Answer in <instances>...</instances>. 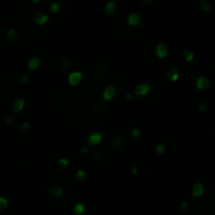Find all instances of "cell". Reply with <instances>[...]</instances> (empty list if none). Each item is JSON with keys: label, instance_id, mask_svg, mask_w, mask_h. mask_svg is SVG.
Segmentation results:
<instances>
[{"label": "cell", "instance_id": "obj_31", "mask_svg": "<svg viewBox=\"0 0 215 215\" xmlns=\"http://www.w3.org/2000/svg\"><path fill=\"white\" fill-rule=\"evenodd\" d=\"M206 110H207V106L204 105V104H201V105H199V107H197V111H199V113H204Z\"/></svg>", "mask_w": 215, "mask_h": 215}, {"label": "cell", "instance_id": "obj_13", "mask_svg": "<svg viewBox=\"0 0 215 215\" xmlns=\"http://www.w3.org/2000/svg\"><path fill=\"white\" fill-rule=\"evenodd\" d=\"M167 78L170 80L171 82H176L179 79V74L178 70L174 67H171L167 70Z\"/></svg>", "mask_w": 215, "mask_h": 215}, {"label": "cell", "instance_id": "obj_28", "mask_svg": "<svg viewBox=\"0 0 215 215\" xmlns=\"http://www.w3.org/2000/svg\"><path fill=\"white\" fill-rule=\"evenodd\" d=\"M113 145L115 146V147H117V148H120V147H122V145H123V142L121 141L120 139H115L113 140Z\"/></svg>", "mask_w": 215, "mask_h": 215}, {"label": "cell", "instance_id": "obj_19", "mask_svg": "<svg viewBox=\"0 0 215 215\" xmlns=\"http://www.w3.org/2000/svg\"><path fill=\"white\" fill-rule=\"evenodd\" d=\"M154 150H156V152L158 153V154H165L166 153V146L163 143H158L156 146H154Z\"/></svg>", "mask_w": 215, "mask_h": 215}, {"label": "cell", "instance_id": "obj_35", "mask_svg": "<svg viewBox=\"0 0 215 215\" xmlns=\"http://www.w3.org/2000/svg\"><path fill=\"white\" fill-rule=\"evenodd\" d=\"M143 1L146 3V4H151V3L153 2V0H143Z\"/></svg>", "mask_w": 215, "mask_h": 215}, {"label": "cell", "instance_id": "obj_5", "mask_svg": "<svg viewBox=\"0 0 215 215\" xmlns=\"http://www.w3.org/2000/svg\"><path fill=\"white\" fill-rule=\"evenodd\" d=\"M117 95V88L115 85H108L103 91V98L106 101H111Z\"/></svg>", "mask_w": 215, "mask_h": 215}, {"label": "cell", "instance_id": "obj_7", "mask_svg": "<svg viewBox=\"0 0 215 215\" xmlns=\"http://www.w3.org/2000/svg\"><path fill=\"white\" fill-rule=\"evenodd\" d=\"M48 19L49 18H48L47 15L42 12H36L34 14V21H35L36 24H38V25H44V24H46Z\"/></svg>", "mask_w": 215, "mask_h": 215}, {"label": "cell", "instance_id": "obj_27", "mask_svg": "<svg viewBox=\"0 0 215 215\" xmlns=\"http://www.w3.org/2000/svg\"><path fill=\"white\" fill-rule=\"evenodd\" d=\"M20 128L23 130V131H29V129H31V124L29 123H27V122H24V123H22L21 124V126H20Z\"/></svg>", "mask_w": 215, "mask_h": 215}, {"label": "cell", "instance_id": "obj_25", "mask_svg": "<svg viewBox=\"0 0 215 215\" xmlns=\"http://www.w3.org/2000/svg\"><path fill=\"white\" fill-rule=\"evenodd\" d=\"M31 79V77H29V74H22V76L20 77V82L22 84H27Z\"/></svg>", "mask_w": 215, "mask_h": 215}, {"label": "cell", "instance_id": "obj_29", "mask_svg": "<svg viewBox=\"0 0 215 215\" xmlns=\"http://www.w3.org/2000/svg\"><path fill=\"white\" fill-rule=\"evenodd\" d=\"M87 151H88V147H87V146H83V147L80 149L79 153L81 154V156H84V154H86V153H87Z\"/></svg>", "mask_w": 215, "mask_h": 215}, {"label": "cell", "instance_id": "obj_24", "mask_svg": "<svg viewBox=\"0 0 215 215\" xmlns=\"http://www.w3.org/2000/svg\"><path fill=\"white\" fill-rule=\"evenodd\" d=\"M130 134H131L132 139H133V140L139 139L140 136H141V130H140L139 128H136V127H134V128H132V129H131V132H130Z\"/></svg>", "mask_w": 215, "mask_h": 215}, {"label": "cell", "instance_id": "obj_16", "mask_svg": "<svg viewBox=\"0 0 215 215\" xmlns=\"http://www.w3.org/2000/svg\"><path fill=\"white\" fill-rule=\"evenodd\" d=\"M52 194L55 199H60L63 195V189L60 186H54L52 189Z\"/></svg>", "mask_w": 215, "mask_h": 215}, {"label": "cell", "instance_id": "obj_20", "mask_svg": "<svg viewBox=\"0 0 215 215\" xmlns=\"http://www.w3.org/2000/svg\"><path fill=\"white\" fill-rule=\"evenodd\" d=\"M68 165H70V161L65 158H60V160L58 161V166H59L60 169H62V170L66 169V168L68 167Z\"/></svg>", "mask_w": 215, "mask_h": 215}, {"label": "cell", "instance_id": "obj_32", "mask_svg": "<svg viewBox=\"0 0 215 215\" xmlns=\"http://www.w3.org/2000/svg\"><path fill=\"white\" fill-rule=\"evenodd\" d=\"M131 173L133 175H136L138 174V172H139V170H138V168H136V166H131Z\"/></svg>", "mask_w": 215, "mask_h": 215}, {"label": "cell", "instance_id": "obj_33", "mask_svg": "<svg viewBox=\"0 0 215 215\" xmlns=\"http://www.w3.org/2000/svg\"><path fill=\"white\" fill-rule=\"evenodd\" d=\"M133 98H134V96L133 95H131V93H127L126 95V100L127 101H132L133 100Z\"/></svg>", "mask_w": 215, "mask_h": 215}, {"label": "cell", "instance_id": "obj_22", "mask_svg": "<svg viewBox=\"0 0 215 215\" xmlns=\"http://www.w3.org/2000/svg\"><path fill=\"white\" fill-rule=\"evenodd\" d=\"M201 11H203V12L208 13L209 11L211 10V4H210V2L203 0V1L201 2Z\"/></svg>", "mask_w": 215, "mask_h": 215}, {"label": "cell", "instance_id": "obj_21", "mask_svg": "<svg viewBox=\"0 0 215 215\" xmlns=\"http://www.w3.org/2000/svg\"><path fill=\"white\" fill-rule=\"evenodd\" d=\"M49 11L53 14H57L58 12L60 11V4L59 2H57V1H54V2L50 3L49 5Z\"/></svg>", "mask_w": 215, "mask_h": 215}, {"label": "cell", "instance_id": "obj_30", "mask_svg": "<svg viewBox=\"0 0 215 215\" xmlns=\"http://www.w3.org/2000/svg\"><path fill=\"white\" fill-rule=\"evenodd\" d=\"M188 207H189V205H188V203H187V201H183V203L181 204V206H179L181 210H183V211H186L187 209H188Z\"/></svg>", "mask_w": 215, "mask_h": 215}, {"label": "cell", "instance_id": "obj_6", "mask_svg": "<svg viewBox=\"0 0 215 215\" xmlns=\"http://www.w3.org/2000/svg\"><path fill=\"white\" fill-rule=\"evenodd\" d=\"M169 54V50H168L167 45H165L164 43H160L158 44L156 47V55L158 59H165L166 57Z\"/></svg>", "mask_w": 215, "mask_h": 215}, {"label": "cell", "instance_id": "obj_1", "mask_svg": "<svg viewBox=\"0 0 215 215\" xmlns=\"http://www.w3.org/2000/svg\"><path fill=\"white\" fill-rule=\"evenodd\" d=\"M195 86L199 90H201V91L207 90V89L210 88L211 81L208 79V78H206V77H204V76H201L195 80Z\"/></svg>", "mask_w": 215, "mask_h": 215}, {"label": "cell", "instance_id": "obj_10", "mask_svg": "<svg viewBox=\"0 0 215 215\" xmlns=\"http://www.w3.org/2000/svg\"><path fill=\"white\" fill-rule=\"evenodd\" d=\"M205 192V188H204L203 184L201 183H196V184L193 185L192 187V195L195 196V197H199L201 196Z\"/></svg>", "mask_w": 215, "mask_h": 215}, {"label": "cell", "instance_id": "obj_23", "mask_svg": "<svg viewBox=\"0 0 215 215\" xmlns=\"http://www.w3.org/2000/svg\"><path fill=\"white\" fill-rule=\"evenodd\" d=\"M9 207V201H7L6 199L0 196V211H3Z\"/></svg>", "mask_w": 215, "mask_h": 215}, {"label": "cell", "instance_id": "obj_14", "mask_svg": "<svg viewBox=\"0 0 215 215\" xmlns=\"http://www.w3.org/2000/svg\"><path fill=\"white\" fill-rule=\"evenodd\" d=\"M117 4H115V1H108L105 5V12L107 13L108 15H113L115 14L117 12Z\"/></svg>", "mask_w": 215, "mask_h": 215}, {"label": "cell", "instance_id": "obj_2", "mask_svg": "<svg viewBox=\"0 0 215 215\" xmlns=\"http://www.w3.org/2000/svg\"><path fill=\"white\" fill-rule=\"evenodd\" d=\"M151 86L149 83H141L136 86L134 89V95L138 97H144L150 91Z\"/></svg>", "mask_w": 215, "mask_h": 215}, {"label": "cell", "instance_id": "obj_3", "mask_svg": "<svg viewBox=\"0 0 215 215\" xmlns=\"http://www.w3.org/2000/svg\"><path fill=\"white\" fill-rule=\"evenodd\" d=\"M142 22V16L139 13H130L127 17V23L130 27H136Z\"/></svg>", "mask_w": 215, "mask_h": 215}, {"label": "cell", "instance_id": "obj_4", "mask_svg": "<svg viewBox=\"0 0 215 215\" xmlns=\"http://www.w3.org/2000/svg\"><path fill=\"white\" fill-rule=\"evenodd\" d=\"M82 78H83V76L80 72H72L70 74L67 80H68V83L72 86H77L79 85L80 82L82 81Z\"/></svg>", "mask_w": 215, "mask_h": 215}, {"label": "cell", "instance_id": "obj_17", "mask_svg": "<svg viewBox=\"0 0 215 215\" xmlns=\"http://www.w3.org/2000/svg\"><path fill=\"white\" fill-rule=\"evenodd\" d=\"M18 36V31L16 29H11L6 32V39L9 40H15Z\"/></svg>", "mask_w": 215, "mask_h": 215}, {"label": "cell", "instance_id": "obj_9", "mask_svg": "<svg viewBox=\"0 0 215 215\" xmlns=\"http://www.w3.org/2000/svg\"><path fill=\"white\" fill-rule=\"evenodd\" d=\"M25 107V101L23 99H17L13 104V113H19Z\"/></svg>", "mask_w": 215, "mask_h": 215}, {"label": "cell", "instance_id": "obj_36", "mask_svg": "<svg viewBox=\"0 0 215 215\" xmlns=\"http://www.w3.org/2000/svg\"><path fill=\"white\" fill-rule=\"evenodd\" d=\"M0 45H1V44H0Z\"/></svg>", "mask_w": 215, "mask_h": 215}, {"label": "cell", "instance_id": "obj_18", "mask_svg": "<svg viewBox=\"0 0 215 215\" xmlns=\"http://www.w3.org/2000/svg\"><path fill=\"white\" fill-rule=\"evenodd\" d=\"M75 178L78 182H83L84 179L86 178V172L84 170H78L75 174Z\"/></svg>", "mask_w": 215, "mask_h": 215}, {"label": "cell", "instance_id": "obj_8", "mask_svg": "<svg viewBox=\"0 0 215 215\" xmlns=\"http://www.w3.org/2000/svg\"><path fill=\"white\" fill-rule=\"evenodd\" d=\"M102 139H103L102 133H100L98 131H93L88 136V144L90 146H97L102 142Z\"/></svg>", "mask_w": 215, "mask_h": 215}, {"label": "cell", "instance_id": "obj_15", "mask_svg": "<svg viewBox=\"0 0 215 215\" xmlns=\"http://www.w3.org/2000/svg\"><path fill=\"white\" fill-rule=\"evenodd\" d=\"M183 58H184V60L186 62L190 63L194 60V54L192 53L191 50L184 49V52H183Z\"/></svg>", "mask_w": 215, "mask_h": 215}, {"label": "cell", "instance_id": "obj_34", "mask_svg": "<svg viewBox=\"0 0 215 215\" xmlns=\"http://www.w3.org/2000/svg\"><path fill=\"white\" fill-rule=\"evenodd\" d=\"M32 1H33L34 4H40L42 0H32Z\"/></svg>", "mask_w": 215, "mask_h": 215}, {"label": "cell", "instance_id": "obj_26", "mask_svg": "<svg viewBox=\"0 0 215 215\" xmlns=\"http://www.w3.org/2000/svg\"><path fill=\"white\" fill-rule=\"evenodd\" d=\"M15 122V118L13 117V115H9V117L5 119V124L7 125V126H11V125H13Z\"/></svg>", "mask_w": 215, "mask_h": 215}, {"label": "cell", "instance_id": "obj_12", "mask_svg": "<svg viewBox=\"0 0 215 215\" xmlns=\"http://www.w3.org/2000/svg\"><path fill=\"white\" fill-rule=\"evenodd\" d=\"M72 212L75 215H84L86 212V207L83 203H77L72 207Z\"/></svg>", "mask_w": 215, "mask_h": 215}, {"label": "cell", "instance_id": "obj_11", "mask_svg": "<svg viewBox=\"0 0 215 215\" xmlns=\"http://www.w3.org/2000/svg\"><path fill=\"white\" fill-rule=\"evenodd\" d=\"M41 64V61L39 58L37 57H33L31 58V59L29 60V63H27V67H29V70H32V72H34V70H36L39 68V66H40Z\"/></svg>", "mask_w": 215, "mask_h": 215}]
</instances>
